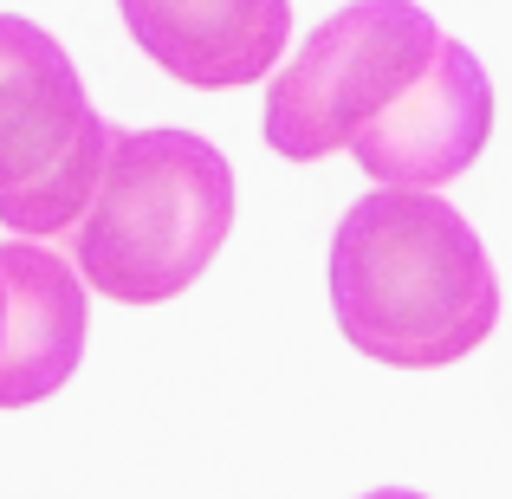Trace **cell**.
Segmentation results:
<instances>
[{
  "label": "cell",
  "instance_id": "obj_1",
  "mask_svg": "<svg viewBox=\"0 0 512 499\" xmlns=\"http://www.w3.org/2000/svg\"><path fill=\"white\" fill-rule=\"evenodd\" d=\"M331 318L370 363L448 370L500 325V279L461 208L376 188L331 234Z\"/></svg>",
  "mask_w": 512,
  "mask_h": 499
},
{
  "label": "cell",
  "instance_id": "obj_2",
  "mask_svg": "<svg viewBox=\"0 0 512 499\" xmlns=\"http://www.w3.org/2000/svg\"><path fill=\"white\" fill-rule=\"evenodd\" d=\"M234 234V169L195 130H117L65 260L117 305L182 299Z\"/></svg>",
  "mask_w": 512,
  "mask_h": 499
},
{
  "label": "cell",
  "instance_id": "obj_3",
  "mask_svg": "<svg viewBox=\"0 0 512 499\" xmlns=\"http://www.w3.org/2000/svg\"><path fill=\"white\" fill-rule=\"evenodd\" d=\"M117 124L98 117L78 65L46 26L0 13V221L65 240L104 175Z\"/></svg>",
  "mask_w": 512,
  "mask_h": 499
},
{
  "label": "cell",
  "instance_id": "obj_4",
  "mask_svg": "<svg viewBox=\"0 0 512 499\" xmlns=\"http://www.w3.org/2000/svg\"><path fill=\"white\" fill-rule=\"evenodd\" d=\"M441 26L415 0H350L305 33L292 65L266 78V143L286 163H325L350 150L370 117H383L435 59Z\"/></svg>",
  "mask_w": 512,
  "mask_h": 499
},
{
  "label": "cell",
  "instance_id": "obj_5",
  "mask_svg": "<svg viewBox=\"0 0 512 499\" xmlns=\"http://www.w3.org/2000/svg\"><path fill=\"white\" fill-rule=\"evenodd\" d=\"M487 137H493V78L461 39L441 33L422 78L350 137V156L383 188L435 195L441 182H454V175L480 163Z\"/></svg>",
  "mask_w": 512,
  "mask_h": 499
},
{
  "label": "cell",
  "instance_id": "obj_6",
  "mask_svg": "<svg viewBox=\"0 0 512 499\" xmlns=\"http://www.w3.org/2000/svg\"><path fill=\"white\" fill-rule=\"evenodd\" d=\"M130 39L195 91H240L279 65L292 0H117Z\"/></svg>",
  "mask_w": 512,
  "mask_h": 499
},
{
  "label": "cell",
  "instance_id": "obj_7",
  "mask_svg": "<svg viewBox=\"0 0 512 499\" xmlns=\"http://www.w3.org/2000/svg\"><path fill=\"white\" fill-rule=\"evenodd\" d=\"M0 292H7L0 409H33L72 383L91 331V299L72 260L33 240H0Z\"/></svg>",
  "mask_w": 512,
  "mask_h": 499
},
{
  "label": "cell",
  "instance_id": "obj_8",
  "mask_svg": "<svg viewBox=\"0 0 512 499\" xmlns=\"http://www.w3.org/2000/svg\"><path fill=\"white\" fill-rule=\"evenodd\" d=\"M363 499H428V493H409V487H376V493H363Z\"/></svg>",
  "mask_w": 512,
  "mask_h": 499
},
{
  "label": "cell",
  "instance_id": "obj_9",
  "mask_svg": "<svg viewBox=\"0 0 512 499\" xmlns=\"http://www.w3.org/2000/svg\"><path fill=\"white\" fill-rule=\"evenodd\" d=\"M0 331H7V292H0Z\"/></svg>",
  "mask_w": 512,
  "mask_h": 499
}]
</instances>
